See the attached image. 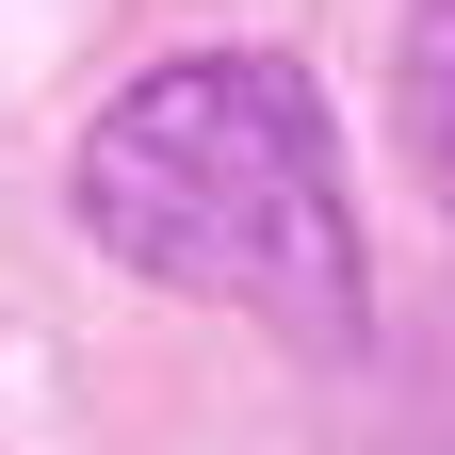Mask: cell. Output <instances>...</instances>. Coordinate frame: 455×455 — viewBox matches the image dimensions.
I'll return each instance as SVG.
<instances>
[{"instance_id":"7a4b0ae2","label":"cell","mask_w":455,"mask_h":455,"mask_svg":"<svg viewBox=\"0 0 455 455\" xmlns=\"http://www.w3.org/2000/svg\"><path fill=\"white\" fill-rule=\"evenodd\" d=\"M390 131H407L423 196L455 212V0H407V33H390Z\"/></svg>"},{"instance_id":"6da1fadb","label":"cell","mask_w":455,"mask_h":455,"mask_svg":"<svg viewBox=\"0 0 455 455\" xmlns=\"http://www.w3.org/2000/svg\"><path fill=\"white\" fill-rule=\"evenodd\" d=\"M82 228L147 293L260 309L293 341H358V196L309 66L276 49H180L82 114Z\"/></svg>"}]
</instances>
